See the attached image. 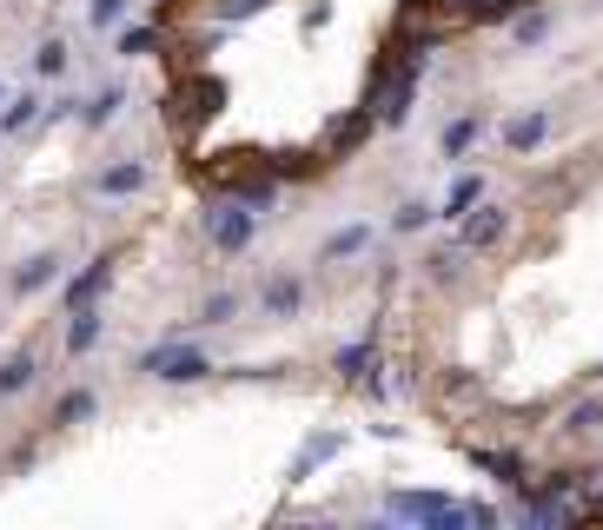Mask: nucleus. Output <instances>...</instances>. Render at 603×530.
I'll use <instances>...</instances> for the list:
<instances>
[{"mask_svg":"<svg viewBox=\"0 0 603 530\" xmlns=\"http://www.w3.org/2000/svg\"><path fill=\"white\" fill-rule=\"evenodd\" d=\"M232 312H239V292H212V299L199 305V325H226Z\"/></svg>","mask_w":603,"mask_h":530,"instance_id":"nucleus-15","label":"nucleus"},{"mask_svg":"<svg viewBox=\"0 0 603 530\" xmlns=\"http://www.w3.org/2000/svg\"><path fill=\"white\" fill-rule=\"evenodd\" d=\"M252 232H259V219H252V206L246 199H232V206H219V212H206V239H212V252H246L252 246Z\"/></svg>","mask_w":603,"mask_h":530,"instance_id":"nucleus-1","label":"nucleus"},{"mask_svg":"<svg viewBox=\"0 0 603 530\" xmlns=\"http://www.w3.org/2000/svg\"><path fill=\"white\" fill-rule=\"evenodd\" d=\"M119 106H126V86L113 80V86H100V93L80 106V126H86V133H100V126H113V119H119Z\"/></svg>","mask_w":603,"mask_h":530,"instance_id":"nucleus-9","label":"nucleus"},{"mask_svg":"<svg viewBox=\"0 0 603 530\" xmlns=\"http://www.w3.org/2000/svg\"><path fill=\"white\" fill-rule=\"evenodd\" d=\"M100 412V392L93 385H73V392H60V405L46 412V432H73V425H86Z\"/></svg>","mask_w":603,"mask_h":530,"instance_id":"nucleus-6","label":"nucleus"},{"mask_svg":"<svg viewBox=\"0 0 603 530\" xmlns=\"http://www.w3.org/2000/svg\"><path fill=\"white\" fill-rule=\"evenodd\" d=\"M126 7H133V0H86V27H100V33H106V27H119V20H126Z\"/></svg>","mask_w":603,"mask_h":530,"instance_id":"nucleus-14","label":"nucleus"},{"mask_svg":"<svg viewBox=\"0 0 603 530\" xmlns=\"http://www.w3.org/2000/svg\"><path fill=\"white\" fill-rule=\"evenodd\" d=\"M106 285H113V252H100V259H86V272H73V285L60 292V319L80 312V305H100Z\"/></svg>","mask_w":603,"mask_h":530,"instance_id":"nucleus-3","label":"nucleus"},{"mask_svg":"<svg viewBox=\"0 0 603 530\" xmlns=\"http://www.w3.org/2000/svg\"><path fill=\"white\" fill-rule=\"evenodd\" d=\"M259 305H266V319H285V312H299V305H305V285H299L292 272H272V279H266V292H259Z\"/></svg>","mask_w":603,"mask_h":530,"instance_id":"nucleus-8","label":"nucleus"},{"mask_svg":"<svg viewBox=\"0 0 603 530\" xmlns=\"http://www.w3.org/2000/svg\"><path fill=\"white\" fill-rule=\"evenodd\" d=\"M425 219H432V206H405V212H398V232H418Z\"/></svg>","mask_w":603,"mask_h":530,"instance_id":"nucleus-17","label":"nucleus"},{"mask_svg":"<svg viewBox=\"0 0 603 530\" xmlns=\"http://www.w3.org/2000/svg\"><path fill=\"white\" fill-rule=\"evenodd\" d=\"M146 179H153V166L133 159V153H119V159H106L93 173V199H133V193H146Z\"/></svg>","mask_w":603,"mask_h":530,"instance_id":"nucleus-2","label":"nucleus"},{"mask_svg":"<svg viewBox=\"0 0 603 530\" xmlns=\"http://www.w3.org/2000/svg\"><path fill=\"white\" fill-rule=\"evenodd\" d=\"M66 66H73V46H66V40H60V33H53V40H40V46H33V80H60V73H66Z\"/></svg>","mask_w":603,"mask_h":530,"instance_id":"nucleus-12","label":"nucleus"},{"mask_svg":"<svg viewBox=\"0 0 603 530\" xmlns=\"http://www.w3.org/2000/svg\"><path fill=\"white\" fill-rule=\"evenodd\" d=\"M100 332H106V312H100V305H80V312H66V339H60V352H66V358H86V352L100 345Z\"/></svg>","mask_w":603,"mask_h":530,"instance_id":"nucleus-5","label":"nucleus"},{"mask_svg":"<svg viewBox=\"0 0 603 530\" xmlns=\"http://www.w3.org/2000/svg\"><path fill=\"white\" fill-rule=\"evenodd\" d=\"M33 378H40V352H7L0 358V405H13L20 392H33Z\"/></svg>","mask_w":603,"mask_h":530,"instance_id":"nucleus-7","label":"nucleus"},{"mask_svg":"<svg viewBox=\"0 0 603 530\" xmlns=\"http://www.w3.org/2000/svg\"><path fill=\"white\" fill-rule=\"evenodd\" d=\"M544 133H551V106L511 119V126H505V153H531V146H544Z\"/></svg>","mask_w":603,"mask_h":530,"instance_id":"nucleus-10","label":"nucleus"},{"mask_svg":"<svg viewBox=\"0 0 603 530\" xmlns=\"http://www.w3.org/2000/svg\"><path fill=\"white\" fill-rule=\"evenodd\" d=\"M60 266H66L60 252H33V259H20V266H13L7 292H13V299H33V292H46V285L60 279Z\"/></svg>","mask_w":603,"mask_h":530,"instance_id":"nucleus-4","label":"nucleus"},{"mask_svg":"<svg viewBox=\"0 0 603 530\" xmlns=\"http://www.w3.org/2000/svg\"><path fill=\"white\" fill-rule=\"evenodd\" d=\"M159 40H166L159 27H119V40H113V46H119V60H146Z\"/></svg>","mask_w":603,"mask_h":530,"instance_id":"nucleus-13","label":"nucleus"},{"mask_svg":"<svg viewBox=\"0 0 603 530\" xmlns=\"http://www.w3.org/2000/svg\"><path fill=\"white\" fill-rule=\"evenodd\" d=\"M40 113H46V100H40V93H13V100L0 106V139H13V133H27V126H33Z\"/></svg>","mask_w":603,"mask_h":530,"instance_id":"nucleus-11","label":"nucleus"},{"mask_svg":"<svg viewBox=\"0 0 603 530\" xmlns=\"http://www.w3.org/2000/svg\"><path fill=\"white\" fill-rule=\"evenodd\" d=\"M471 139H478V119H458V126H445V139H438V146H445V159H458Z\"/></svg>","mask_w":603,"mask_h":530,"instance_id":"nucleus-16","label":"nucleus"}]
</instances>
